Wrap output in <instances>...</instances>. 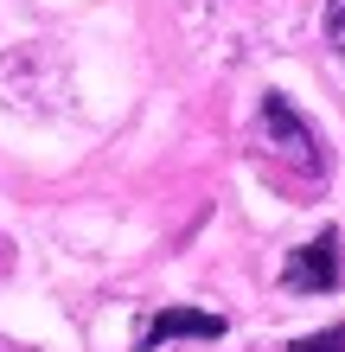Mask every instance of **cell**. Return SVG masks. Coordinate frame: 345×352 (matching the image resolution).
Instances as JSON below:
<instances>
[{
    "label": "cell",
    "mask_w": 345,
    "mask_h": 352,
    "mask_svg": "<svg viewBox=\"0 0 345 352\" xmlns=\"http://www.w3.org/2000/svg\"><path fill=\"white\" fill-rule=\"evenodd\" d=\"M345 282V256H339V231H320L307 250H294L288 269H281V288H294V295H333Z\"/></svg>",
    "instance_id": "cell-1"
},
{
    "label": "cell",
    "mask_w": 345,
    "mask_h": 352,
    "mask_svg": "<svg viewBox=\"0 0 345 352\" xmlns=\"http://www.w3.org/2000/svg\"><path fill=\"white\" fill-rule=\"evenodd\" d=\"M262 129H269V135H275V148L288 154V160H300L307 173H320V167H326V160H320V141H313V129H307V122H300V116L288 109V96H269V102H262Z\"/></svg>",
    "instance_id": "cell-2"
},
{
    "label": "cell",
    "mask_w": 345,
    "mask_h": 352,
    "mask_svg": "<svg viewBox=\"0 0 345 352\" xmlns=\"http://www.w3.org/2000/svg\"><path fill=\"white\" fill-rule=\"evenodd\" d=\"M224 320L217 314H198V307H160V314L141 327V352H160L167 340H217Z\"/></svg>",
    "instance_id": "cell-3"
},
{
    "label": "cell",
    "mask_w": 345,
    "mask_h": 352,
    "mask_svg": "<svg viewBox=\"0 0 345 352\" xmlns=\"http://www.w3.org/2000/svg\"><path fill=\"white\" fill-rule=\"evenodd\" d=\"M288 352H345V327H326V333H313V340H294Z\"/></svg>",
    "instance_id": "cell-4"
},
{
    "label": "cell",
    "mask_w": 345,
    "mask_h": 352,
    "mask_svg": "<svg viewBox=\"0 0 345 352\" xmlns=\"http://www.w3.org/2000/svg\"><path fill=\"white\" fill-rule=\"evenodd\" d=\"M326 38L345 52V0H326Z\"/></svg>",
    "instance_id": "cell-5"
}]
</instances>
